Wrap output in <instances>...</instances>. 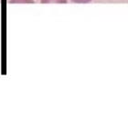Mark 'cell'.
<instances>
[{"label": "cell", "instance_id": "cell-1", "mask_svg": "<svg viewBox=\"0 0 128 129\" xmlns=\"http://www.w3.org/2000/svg\"><path fill=\"white\" fill-rule=\"evenodd\" d=\"M42 4H47V3H60V4H65L67 3V0H40Z\"/></svg>", "mask_w": 128, "mask_h": 129}, {"label": "cell", "instance_id": "cell-2", "mask_svg": "<svg viewBox=\"0 0 128 129\" xmlns=\"http://www.w3.org/2000/svg\"><path fill=\"white\" fill-rule=\"evenodd\" d=\"M72 2L74 3H82V4H84V3H89L91 2V0H72Z\"/></svg>", "mask_w": 128, "mask_h": 129}]
</instances>
